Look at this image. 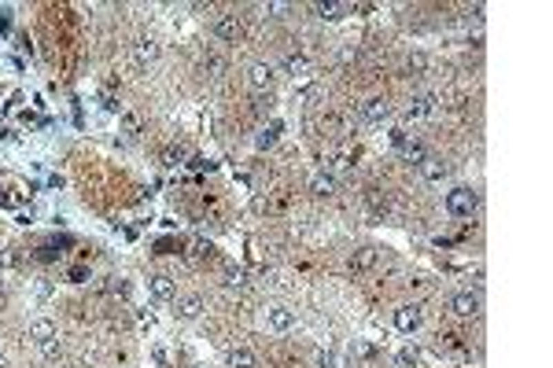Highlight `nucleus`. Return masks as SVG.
Segmentation results:
<instances>
[{"instance_id":"obj_12","label":"nucleus","mask_w":553,"mask_h":368,"mask_svg":"<svg viewBox=\"0 0 553 368\" xmlns=\"http://www.w3.org/2000/svg\"><path fill=\"white\" fill-rule=\"evenodd\" d=\"M336 173H328V170H321V173H314L310 177V192L314 196H336Z\"/></svg>"},{"instance_id":"obj_8","label":"nucleus","mask_w":553,"mask_h":368,"mask_svg":"<svg viewBox=\"0 0 553 368\" xmlns=\"http://www.w3.org/2000/svg\"><path fill=\"white\" fill-rule=\"evenodd\" d=\"M155 59H159V41L155 37L133 41V63H137V67H152Z\"/></svg>"},{"instance_id":"obj_20","label":"nucleus","mask_w":553,"mask_h":368,"mask_svg":"<svg viewBox=\"0 0 553 368\" xmlns=\"http://www.w3.org/2000/svg\"><path fill=\"white\" fill-rule=\"evenodd\" d=\"M276 133H281V125H276V122H273V125H265L262 133L254 136V147H259V151H265V147H273V144H276Z\"/></svg>"},{"instance_id":"obj_18","label":"nucleus","mask_w":553,"mask_h":368,"mask_svg":"<svg viewBox=\"0 0 553 368\" xmlns=\"http://www.w3.org/2000/svg\"><path fill=\"white\" fill-rule=\"evenodd\" d=\"M402 155H406L413 166H421V162L428 159V151H424V144H417V140H406V144H402Z\"/></svg>"},{"instance_id":"obj_14","label":"nucleus","mask_w":553,"mask_h":368,"mask_svg":"<svg viewBox=\"0 0 553 368\" xmlns=\"http://www.w3.org/2000/svg\"><path fill=\"white\" fill-rule=\"evenodd\" d=\"M446 173H450V166H446L443 159H432V155H428V159L421 162V177H424V181H432V184H439V181L446 177Z\"/></svg>"},{"instance_id":"obj_16","label":"nucleus","mask_w":553,"mask_h":368,"mask_svg":"<svg viewBox=\"0 0 553 368\" xmlns=\"http://www.w3.org/2000/svg\"><path fill=\"white\" fill-rule=\"evenodd\" d=\"M314 15H317V19H325V23H336V19H343V15H347V8H343V4H332V0H328V4L321 0V4H314Z\"/></svg>"},{"instance_id":"obj_23","label":"nucleus","mask_w":553,"mask_h":368,"mask_svg":"<svg viewBox=\"0 0 553 368\" xmlns=\"http://www.w3.org/2000/svg\"><path fill=\"white\" fill-rule=\"evenodd\" d=\"M181 159H185V151H166V155H163V166L174 170V166H181Z\"/></svg>"},{"instance_id":"obj_22","label":"nucleus","mask_w":553,"mask_h":368,"mask_svg":"<svg viewBox=\"0 0 553 368\" xmlns=\"http://www.w3.org/2000/svg\"><path fill=\"white\" fill-rule=\"evenodd\" d=\"M410 70H428V56H424V52H413V56H410Z\"/></svg>"},{"instance_id":"obj_11","label":"nucleus","mask_w":553,"mask_h":368,"mask_svg":"<svg viewBox=\"0 0 553 368\" xmlns=\"http://www.w3.org/2000/svg\"><path fill=\"white\" fill-rule=\"evenodd\" d=\"M361 118H365V122H388L391 103L384 100V96H373V100H365V107H361Z\"/></svg>"},{"instance_id":"obj_26","label":"nucleus","mask_w":553,"mask_h":368,"mask_svg":"<svg viewBox=\"0 0 553 368\" xmlns=\"http://www.w3.org/2000/svg\"><path fill=\"white\" fill-rule=\"evenodd\" d=\"M137 320H141V328H155V317H152V313H141Z\"/></svg>"},{"instance_id":"obj_10","label":"nucleus","mask_w":553,"mask_h":368,"mask_svg":"<svg viewBox=\"0 0 553 368\" xmlns=\"http://www.w3.org/2000/svg\"><path fill=\"white\" fill-rule=\"evenodd\" d=\"M248 85L254 92H270L273 89V67L270 63H254V67L248 70Z\"/></svg>"},{"instance_id":"obj_2","label":"nucleus","mask_w":553,"mask_h":368,"mask_svg":"<svg viewBox=\"0 0 553 368\" xmlns=\"http://www.w3.org/2000/svg\"><path fill=\"white\" fill-rule=\"evenodd\" d=\"M476 207H480V196H476L472 188H454L450 196H446V210H450L454 218H472Z\"/></svg>"},{"instance_id":"obj_9","label":"nucleus","mask_w":553,"mask_h":368,"mask_svg":"<svg viewBox=\"0 0 553 368\" xmlns=\"http://www.w3.org/2000/svg\"><path fill=\"white\" fill-rule=\"evenodd\" d=\"M148 291H152V298L159 302H170V298H177V284L170 280L166 273H155V276H148Z\"/></svg>"},{"instance_id":"obj_24","label":"nucleus","mask_w":553,"mask_h":368,"mask_svg":"<svg viewBox=\"0 0 553 368\" xmlns=\"http://www.w3.org/2000/svg\"><path fill=\"white\" fill-rule=\"evenodd\" d=\"M399 365H402V368H417V354L402 350V354H399Z\"/></svg>"},{"instance_id":"obj_25","label":"nucleus","mask_w":553,"mask_h":368,"mask_svg":"<svg viewBox=\"0 0 553 368\" xmlns=\"http://www.w3.org/2000/svg\"><path fill=\"white\" fill-rule=\"evenodd\" d=\"M391 144H406V129H391Z\"/></svg>"},{"instance_id":"obj_21","label":"nucleus","mask_w":553,"mask_h":368,"mask_svg":"<svg viewBox=\"0 0 553 368\" xmlns=\"http://www.w3.org/2000/svg\"><path fill=\"white\" fill-rule=\"evenodd\" d=\"M225 284H229V287H243V284H248V273H243L240 265H232L229 273H225Z\"/></svg>"},{"instance_id":"obj_7","label":"nucleus","mask_w":553,"mask_h":368,"mask_svg":"<svg viewBox=\"0 0 553 368\" xmlns=\"http://www.w3.org/2000/svg\"><path fill=\"white\" fill-rule=\"evenodd\" d=\"M435 107H439V96H435V92H421L417 100H410V107H406V118H410V122H421V118L435 114Z\"/></svg>"},{"instance_id":"obj_3","label":"nucleus","mask_w":553,"mask_h":368,"mask_svg":"<svg viewBox=\"0 0 553 368\" xmlns=\"http://www.w3.org/2000/svg\"><path fill=\"white\" fill-rule=\"evenodd\" d=\"M214 37L225 41V45H237V41L243 37L240 15H218V19H214Z\"/></svg>"},{"instance_id":"obj_15","label":"nucleus","mask_w":553,"mask_h":368,"mask_svg":"<svg viewBox=\"0 0 553 368\" xmlns=\"http://www.w3.org/2000/svg\"><path fill=\"white\" fill-rule=\"evenodd\" d=\"M376 262H380L376 247H361V251H354V258H350V269H354V273H365V269H373Z\"/></svg>"},{"instance_id":"obj_6","label":"nucleus","mask_w":553,"mask_h":368,"mask_svg":"<svg viewBox=\"0 0 553 368\" xmlns=\"http://www.w3.org/2000/svg\"><path fill=\"white\" fill-rule=\"evenodd\" d=\"M483 306V298L476 295V291H457V295L450 298V309L457 313V317H476Z\"/></svg>"},{"instance_id":"obj_27","label":"nucleus","mask_w":553,"mask_h":368,"mask_svg":"<svg viewBox=\"0 0 553 368\" xmlns=\"http://www.w3.org/2000/svg\"><path fill=\"white\" fill-rule=\"evenodd\" d=\"M0 368H8V357H4V354H0Z\"/></svg>"},{"instance_id":"obj_1","label":"nucleus","mask_w":553,"mask_h":368,"mask_svg":"<svg viewBox=\"0 0 553 368\" xmlns=\"http://www.w3.org/2000/svg\"><path fill=\"white\" fill-rule=\"evenodd\" d=\"M30 339H34V346L45 357H59V328H56V320L37 317L34 324H30Z\"/></svg>"},{"instance_id":"obj_17","label":"nucleus","mask_w":553,"mask_h":368,"mask_svg":"<svg viewBox=\"0 0 553 368\" xmlns=\"http://www.w3.org/2000/svg\"><path fill=\"white\" fill-rule=\"evenodd\" d=\"M229 368H254V354L248 346H237V350H229Z\"/></svg>"},{"instance_id":"obj_19","label":"nucleus","mask_w":553,"mask_h":368,"mask_svg":"<svg viewBox=\"0 0 553 368\" xmlns=\"http://www.w3.org/2000/svg\"><path fill=\"white\" fill-rule=\"evenodd\" d=\"M284 70H288L292 78H303V74L310 70V59H306V56H288V59H284Z\"/></svg>"},{"instance_id":"obj_5","label":"nucleus","mask_w":553,"mask_h":368,"mask_svg":"<svg viewBox=\"0 0 553 368\" xmlns=\"http://www.w3.org/2000/svg\"><path fill=\"white\" fill-rule=\"evenodd\" d=\"M391 320H395V328H399V331L413 335V331H417L421 324H424V313H421V306H399Z\"/></svg>"},{"instance_id":"obj_13","label":"nucleus","mask_w":553,"mask_h":368,"mask_svg":"<svg viewBox=\"0 0 553 368\" xmlns=\"http://www.w3.org/2000/svg\"><path fill=\"white\" fill-rule=\"evenodd\" d=\"M177 317L181 320H196L199 317V313H203V298H199V295H185V298H177Z\"/></svg>"},{"instance_id":"obj_4","label":"nucleus","mask_w":553,"mask_h":368,"mask_svg":"<svg viewBox=\"0 0 553 368\" xmlns=\"http://www.w3.org/2000/svg\"><path fill=\"white\" fill-rule=\"evenodd\" d=\"M265 328L276 331V335L292 331L295 328V313L288 306H270V309H265Z\"/></svg>"}]
</instances>
